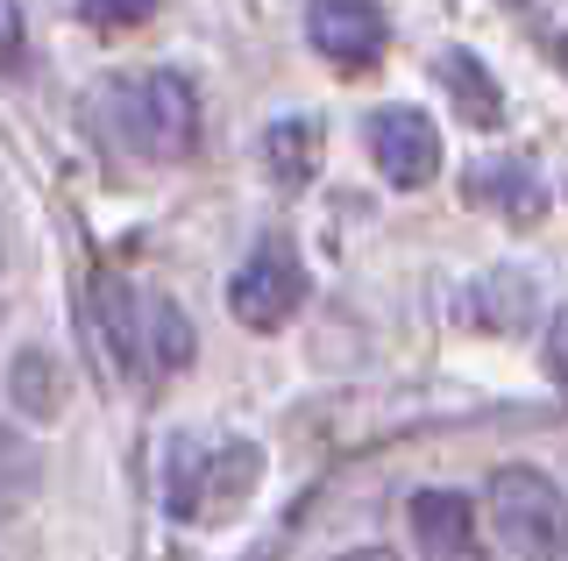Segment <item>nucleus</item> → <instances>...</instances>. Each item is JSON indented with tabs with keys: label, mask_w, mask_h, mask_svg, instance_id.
Masks as SVG:
<instances>
[{
	"label": "nucleus",
	"mask_w": 568,
	"mask_h": 561,
	"mask_svg": "<svg viewBox=\"0 0 568 561\" xmlns=\"http://www.w3.org/2000/svg\"><path fill=\"white\" fill-rule=\"evenodd\" d=\"M85 121L135 164H185L200 150V93L185 72L150 64V72H106L85 93Z\"/></svg>",
	"instance_id": "f257e3e1"
},
{
	"label": "nucleus",
	"mask_w": 568,
	"mask_h": 561,
	"mask_svg": "<svg viewBox=\"0 0 568 561\" xmlns=\"http://www.w3.org/2000/svg\"><path fill=\"white\" fill-rule=\"evenodd\" d=\"M484 519L519 561H568V498L547 469H532V462L490 469Z\"/></svg>",
	"instance_id": "f03ea898"
},
{
	"label": "nucleus",
	"mask_w": 568,
	"mask_h": 561,
	"mask_svg": "<svg viewBox=\"0 0 568 561\" xmlns=\"http://www.w3.org/2000/svg\"><path fill=\"white\" fill-rule=\"evenodd\" d=\"M363 143H369V164H377L384 185L398 192H419L440 178L448 164V143H440V121L413 108V100H384V108L363 114Z\"/></svg>",
	"instance_id": "7ed1b4c3"
},
{
	"label": "nucleus",
	"mask_w": 568,
	"mask_h": 561,
	"mask_svg": "<svg viewBox=\"0 0 568 561\" xmlns=\"http://www.w3.org/2000/svg\"><path fill=\"white\" fill-rule=\"evenodd\" d=\"M298 306H306V263H298V249L284 235H263L227 277V313L248 335H277Z\"/></svg>",
	"instance_id": "20e7f679"
},
{
	"label": "nucleus",
	"mask_w": 568,
	"mask_h": 561,
	"mask_svg": "<svg viewBox=\"0 0 568 561\" xmlns=\"http://www.w3.org/2000/svg\"><path fill=\"white\" fill-rule=\"evenodd\" d=\"M306 43L334 72H369L390 43V22L377 0H306Z\"/></svg>",
	"instance_id": "39448f33"
},
{
	"label": "nucleus",
	"mask_w": 568,
	"mask_h": 561,
	"mask_svg": "<svg viewBox=\"0 0 568 561\" xmlns=\"http://www.w3.org/2000/svg\"><path fill=\"white\" fill-rule=\"evenodd\" d=\"M405 526L426 561H484V504L462 490H413Z\"/></svg>",
	"instance_id": "423d86ee"
},
{
	"label": "nucleus",
	"mask_w": 568,
	"mask_h": 561,
	"mask_svg": "<svg viewBox=\"0 0 568 561\" xmlns=\"http://www.w3.org/2000/svg\"><path fill=\"white\" fill-rule=\"evenodd\" d=\"M93 327L106 341V356H114L121 377H150V348H142V292L121 285L114 271L93 277Z\"/></svg>",
	"instance_id": "0eeeda50"
},
{
	"label": "nucleus",
	"mask_w": 568,
	"mask_h": 561,
	"mask_svg": "<svg viewBox=\"0 0 568 561\" xmlns=\"http://www.w3.org/2000/svg\"><path fill=\"white\" fill-rule=\"evenodd\" d=\"M434 85L448 93V108L462 121H476V129H497V121H505V85L490 79V64L476 58V50H462V43L434 50Z\"/></svg>",
	"instance_id": "6e6552de"
},
{
	"label": "nucleus",
	"mask_w": 568,
	"mask_h": 561,
	"mask_svg": "<svg viewBox=\"0 0 568 561\" xmlns=\"http://www.w3.org/2000/svg\"><path fill=\"white\" fill-rule=\"evenodd\" d=\"M320 150H327V129H320L313 114H277L271 129H263V171H271V185L284 192H298V185H313V171H320Z\"/></svg>",
	"instance_id": "1a4fd4ad"
},
{
	"label": "nucleus",
	"mask_w": 568,
	"mask_h": 561,
	"mask_svg": "<svg viewBox=\"0 0 568 561\" xmlns=\"http://www.w3.org/2000/svg\"><path fill=\"white\" fill-rule=\"evenodd\" d=\"M8 398H14V412H22V419L50 427V419L64 412V398H71V377H64L58 348H43V341L14 348V363H8Z\"/></svg>",
	"instance_id": "9d476101"
},
{
	"label": "nucleus",
	"mask_w": 568,
	"mask_h": 561,
	"mask_svg": "<svg viewBox=\"0 0 568 561\" xmlns=\"http://www.w3.org/2000/svg\"><path fill=\"white\" fill-rule=\"evenodd\" d=\"M263 477V448L256 441H221L206 448V498H200V526H221L227 512H242V498Z\"/></svg>",
	"instance_id": "9b49d317"
},
{
	"label": "nucleus",
	"mask_w": 568,
	"mask_h": 561,
	"mask_svg": "<svg viewBox=\"0 0 568 561\" xmlns=\"http://www.w3.org/2000/svg\"><path fill=\"white\" fill-rule=\"evenodd\" d=\"M142 348H150V370H185L192 363V320L164 292H142Z\"/></svg>",
	"instance_id": "f8f14e48"
},
{
	"label": "nucleus",
	"mask_w": 568,
	"mask_h": 561,
	"mask_svg": "<svg viewBox=\"0 0 568 561\" xmlns=\"http://www.w3.org/2000/svg\"><path fill=\"white\" fill-rule=\"evenodd\" d=\"M36 483H43V455H36V441H29L22 427L0 419V526L36 498Z\"/></svg>",
	"instance_id": "ddd939ff"
},
{
	"label": "nucleus",
	"mask_w": 568,
	"mask_h": 561,
	"mask_svg": "<svg viewBox=\"0 0 568 561\" xmlns=\"http://www.w3.org/2000/svg\"><path fill=\"white\" fill-rule=\"evenodd\" d=\"M200 498H206V441L178 434V441H171V462H164V504H171V519L200 526Z\"/></svg>",
	"instance_id": "4468645a"
},
{
	"label": "nucleus",
	"mask_w": 568,
	"mask_h": 561,
	"mask_svg": "<svg viewBox=\"0 0 568 561\" xmlns=\"http://www.w3.org/2000/svg\"><path fill=\"white\" fill-rule=\"evenodd\" d=\"M519 306H526V277L519 271H490L469 299V320L476 327H519Z\"/></svg>",
	"instance_id": "2eb2a0df"
},
{
	"label": "nucleus",
	"mask_w": 568,
	"mask_h": 561,
	"mask_svg": "<svg viewBox=\"0 0 568 561\" xmlns=\"http://www.w3.org/2000/svg\"><path fill=\"white\" fill-rule=\"evenodd\" d=\"M476 200H497V206H511L519 221H532V214H540V185L526 178V164H519V156H505L497 171H476Z\"/></svg>",
	"instance_id": "dca6fc26"
},
{
	"label": "nucleus",
	"mask_w": 568,
	"mask_h": 561,
	"mask_svg": "<svg viewBox=\"0 0 568 561\" xmlns=\"http://www.w3.org/2000/svg\"><path fill=\"white\" fill-rule=\"evenodd\" d=\"M79 14L93 29H135V22H150V14H156V0H79Z\"/></svg>",
	"instance_id": "f3484780"
},
{
	"label": "nucleus",
	"mask_w": 568,
	"mask_h": 561,
	"mask_svg": "<svg viewBox=\"0 0 568 561\" xmlns=\"http://www.w3.org/2000/svg\"><path fill=\"white\" fill-rule=\"evenodd\" d=\"M540 363H547V377L568 391V306L547 313V335H540Z\"/></svg>",
	"instance_id": "a211bd4d"
},
{
	"label": "nucleus",
	"mask_w": 568,
	"mask_h": 561,
	"mask_svg": "<svg viewBox=\"0 0 568 561\" xmlns=\"http://www.w3.org/2000/svg\"><path fill=\"white\" fill-rule=\"evenodd\" d=\"M14 50H22V14H14L8 0H0V64H8Z\"/></svg>",
	"instance_id": "6ab92c4d"
},
{
	"label": "nucleus",
	"mask_w": 568,
	"mask_h": 561,
	"mask_svg": "<svg viewBox=\"0 0 568 561\" xmlns=\"http://www.w3.org/2000/svg\"><path fill=\"white\" fill-rule=\"evenodd\" d=\"M334 561H398V554H390V548H377V540H369V548H342Z\"/></svg>",
	"instance_id": "aec40b11"
},
{
	"label": "nucleus",
	"mask_w": 568,
	"mask_h": 561,
	"mask_svg": "<svg viewBox=\"0 0 568 561\" xmlns=\"http://www.w3.org/2000/svg\"><path fill=\"white\" fill-rule=\"evenodd\" d=\"M0 263H8V227H0Z\"/></svg>",
	"instance_id": "412c9836"
}]
</instances>
